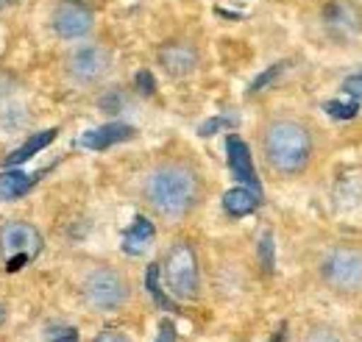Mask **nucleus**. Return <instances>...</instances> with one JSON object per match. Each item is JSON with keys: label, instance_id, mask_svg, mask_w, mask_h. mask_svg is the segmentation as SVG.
<instances>
[{"label": "nucleus", "instance_id": "obj_1", "mask_svg": "<svg viewBox=\"0 0 362 342\" xmlns=\"http://www.w3.org/2000/svg\"><path fill=\"white\" fill-rule=\"evenodd\" d=\"M145 201L165 220H179L201 198V184L192 167L181 162H168L148 172L145 178Z\"/></svg>", "mask_w": 362, "mask_h": 342}, {"label": "nucleus", "instance_id": "obj_2", "mask_svg": "<svg viewBox=\"0 0 362 342\" xmlns=\"http://www.w3.org/2000/svg\"><path fill=\"white\" fill-rule=\"evenodd\" d=\"M262 151L276 172L296 175L310 165L313 136L298 120H273L262 134Z\"/></svg>", "mask_w": 362, "mask_h": 342}, {"label": "nucleus", "instance_id": "obj_3", "mask_svg": "<svg viewBox=\"0 0 362 342\" xmlns=\"http://www.w3.org/2000/svg\"><path fill=\"white\" fill-rule=\"evenodd\" d=\"M162 273H165V287L173 298L189 300L198 295V259H195L192 245L187 242L173 245L165 259Z\"/></svg>", "mask_w": 362, "mask_h": 342}, {"label": "nucleus", "instance_id": "obj_4", "mask_svg": "<svg viewBox=\"0 0 362 342\" xmlns=\"http://www.w3.org/2000/svg\"><path fill=\"white\" fill-rule=\"evenodd\" d=\"M84 295H87V300L95 309L115 312L129 298V284H126V278L117 270L98 267V270H92L90 276H87V281H84Z\"/></svg>", "mask_w": 362, "mask_h": 342}, {"label": "nucleus", "instance_id": "obj_5", "mask_svg": "<svg viewBox=\"0 0 362 342\" xmlns=\"http://www.w3.org/2000/svg\"><path fill=\"white\" fill-rule=\"evenodd\" d=\"M323 281L337 293H360L362 290V256L357 251L337 248L320 264Z\"/></svg>", "mask_w": 362, "mask_h": 342}, {"label": "nucleus", "instance_id": "obj_6", "mask_svg": "<svg viewBox=\"0 0 362 342\" xmlns=\"http://www.w3.org/2000/svg\"><path fill=\"white\" fill-rule=\"evenodd\" d=\"M0 251H3L6 259L25 256L31 261L34 256H40V251H42V237L28 223H6L0 228Z\"/></svg>", "mask_w": 362, "mask_h": 342}, {"label": "nucleus", "instance_id": "obj_7", "mask_svg": "<svg viewBox=\"0 0 362 342\" xmlns=\"http://www.w3.org/2000/svg\"><path fill=\"white\" fill-rule=\"evenodd\" d=\"M53 28L64 40H78L92 28V11L84 3L64 0V3H59L56 14H53Z\"/></svg>", "mask_w": 362, "mask_h": 342}, {"label": "nucleus", "instance_id": "obj_8", "mask_svg": "<svg viewBox=\"0 0 362 342\" xmlns=\"http://www.w3.org/2000/svg\"><path fill=\"white\" fill-rule=\"evenodd\" d=\"M67 70L76 81L81 84H90V81H98L106 70H109V53L98 45H87V47H78L70 61H67Z\"/></svg>", "mask_w": 362, "mask_h": 342}, {"label": "nucleus", "instance_id": "obj_9", "mask_svg": "<svg viewBox=\"0 0 362 342\" xmlns=\"http://www.w3.org/2000/svg\"><path fill=\"white\" fill-rule=\"evenodd\" d=\"M226 151H228V167L234 172V178L243 184V187H248L251 192H262V187H259V178H257V170H254V162H251V151H248V145L240 139V136H228L226 139Z\"/></svg>", "mask_w": 362, "mask_h": 342}, {"label": "nucleus", "instance_id": "obj_10", "mask_svg": "<svg viewBox=\"0 0 362 342\" xmlns=\"http://www.w3.org/2000/svg\"><path fill=\"white\" fill-rule=\"evenodd\" d=\"M159 64L170 73V76H187L195 70L198 64V53L184 42H173V45H165L159 50Z\"/></svg>", "mask_w": 362, "mask_h": 342}, {"label": "nucleus", "instance_id": "obj_11", "mask_svg": "<svg viewBox=\"0 0 362 342\" xmlns=\"http://www.w3.org/2000/svg\"><path fill=\"white\" fill-rule=\"evenodd\" d=\"M326 23H329L332 34H340V37H354V34H360L362 28L360 11L351 3H334V6H329L326 8Z\"/></svg>", "mask_w": 362, "mask_h": 342}, {"label": "nucleus", "instance_id": "obj_12", "mask_svg": "<svg viewBox=\"0 0 362 342\" xmlns=\"http://www.w3.org/2000/svg\"><path fill=\"white\" fill-rule=\"evenodd\" d=\"M134 136V129L126 126V123H109V126H100L95 131H87L81 136V145L90 148V151H106L109 145H117V142H126Z\"/></svg>", "mask_w": 362, "mask_h": 342}, {"label": "nucleus", "instance_id": "obj_13", "mask_svg": "<svg viewBox=\"0 0 362 342\" xmlns=\"http://www.w3.org/2000/svg\"><path fill=\"white\" fill-rule=\"evenodd\" d=\"M151 240H153V223L139 214L134 223H132V228L123 234V251H126L129 256H139V254L148 251Z\"/></svg>", "mask_w": 362, "mask_h": 342}, {"label": "nucleus", "instance_id": "obj_14", "mask_svg": "<svg viewBox=\"0 0 362 342\" xmlns=\"http://www.w3.org/2000/svg\"><path fill=\"white\" fill-rule=\"evenodd\" d=\"M37 178H40V175H28V172H20V170L0 172V201L23 198V195L37 184Z\"/></svg>", "mask_w": 362, "mask_h": 342}, {"label": "nucleus", "instance_id": "obj_15", "mask_svg": "<svg viewBox=\"0 0 362 342\" xmlns=\"http://www.w3.org/2000/svg\"><path fill=\"white\" fill-rule=\"evenodd\" d=\"M56 134H59L56 129H47V131H40V134H34V136H31L25 145H20V148H17L11 156H6V162H3V165H6V167H17V165L28 162L34 153H40L42 148H47V145L56 139Z\"/></svg>", "mask_w": 362, "mask_h": 342}, {"label": "nucleus", "instance_id": "obj_16", "mask_svg": "<svg viewBox=\"0 0 362 342\" xmlns=\"http://www.w3.org/2000/svg\"><path fill=\"white\" fill-rule=\"evenodd\" d=\"M259 206V195L251 192L248 187H237V189H228L223 195V209H226L231 217H245Z\"/></svg>", "mask_w": 362, "mask_h": 342}, {"label": "nucleus", "instance_id": "obj_17", "mask_svg": "<svg viewBox=\"0 0 362 342\" xmlns=\"http://www.w3.org/2000/svg\"><path fill=\"white\" fill-rule=\"evenodd\" d=\"M159 273H162V267H159V264H151V267H148V276H145V287H148V293L153 295V300H156L162 309H173V303L165 298V293L159 290Z\"/></svg>", "mask_w": 362, "mask_h": 342}, {"label": "nucleus", "instance_id": "obj_18", "mask_svg": "<svg viewBox=\"0 0 362 342\" xmlns=\"http://www.w3.org/2000/svg\"><path fill=\"white\" fill-rule=\"evenodd\" d=\"M326 112L334 117V120H354L357 117V100L354 103H340V100H332V103H326Z\"/></svg>", "mask_w": 362, "mask_h": 342}, {"label": "nucleus", "instance_id": "obj_19", "mask_svg": "<svg viewBox=\"0 0 362 342\" xmlns=\"http://www.w3.org/2000/svg\"><path fill=\"white\" fill-rule=\"evenodd\" d=\"M259 259H262V267L271 273L273 270V237L271 234H265L262 242H259Z\"/></svg>", "mask_w": 362, "mask_h": 342}, {"label": "nucleus", "instance_id": "obj_20", "mask_svg": "<svg viewBox=\"0 0 362 342\" xmlns=\"http://www.w3.org/2000/svg\"><path fill=\"white\" fill-rule=\"evenodd\" d=\"M50 342H76L78 340V331L76 329H67V326H59V329H50Z\"/></svg>", "mask_w": 362, "mask_h": 342}, {"label": "nucleus", "instance_id": "obj_21", "mask_svg": "<svg viewBox=\"0 0 362 342\" xmlns=\"http://www.w3.org/2000/svg\"><path fill=\"white\" fill-rule=\"evenodd\" d=\"M343 89H346L354 100H362V70L360 73H354V76H349V78L343 81Z\"/></svg>", "mask_w": 362, "mask_h": 342}, {"label": "nucleus", "instance_id": "obj_22", "mask_svg": "<svg viewBox=\"0 0 362 342\" xmlns=\"http://www.w3.org/2000/svg\"><path fill=\"white\" fill-rule=\"evenodd\" d=\"M281 67H284V64H273V67H271V70H268V73H262V76H259V78H257V81L251 84V92H259L262 86H268V84H271L273 78H276V76L281 73Z\"/></svg>", "mask_w": 362, "mask_h": 342}, {"label": "nucleus", "instance_id": "obj_23", "mask_svg": "<svg viewBox=\"0 0 362 342\" xmlns=\"http://www.w3.org/2000/svg\"><path fill=\"white\" fill-rule=\"evenodd\" d=\"M223 126H234V120L231 117H215V120H209V123L201 126V136H212L215 131L223 129Z\"/></svg>", "mask_w": 362, "mask_h": 342}, {"label": "nucleus", "instance_id": "obj_24", "mask_svg": "<svg viewBox=\"0 0 362 342\" xmlns=\"http://www.w3.org/2000/svg\"><path fill=\"white\" fill-rule=\"evenodd\" d=\"M153 76L148 73V70H142V73H136V89L142 92V95H153Z\"/></svg>", "mask_w": 362, "mask_h": 342}, {"label": "nucleus", "instance_id": "obj_25", "mask_svg": "<svg viewBox=\"0 0 362 342\" xmlns=\"http://www.w3.org/2000/svg\"><path fill=\"white\" fill-rule=\"evenodd\" d=\"M156 342H176V326L170 320H162L159 326V340Z\"/></svg>", "mask_w": 362, "mask_h": 342}, {"label": "nucleus", "instance_id": "obj_26", "mask_svg": "<svg viewBox=\"0 0 362 342\" xmlns=\"http://www.w3.org/2000/svg\"><path fill=\"white\" fill-rule=\"evenodd\" d=\"M92 342H129L123 334H117V331H103V334H98Z\"/></svg>", "mask_w": 362, "mask_h": 342}, {"label": "nucleus", "instance_id": "obj_27", "mask_svg": "<svg viewBox=\"0 0 362 342\" xmlns=\"http://www.w3.org/2000/svg\"><path fill=\"white\" fill-rule=\"evenodd\" d=\"M28 259L25 256H11V259H6V270L8 273H17V270H23V264H25Z\"/></svg>", "mask_w": 362, "mask_h": 342}, {"label": "nucleus", "instance_id": "obj_28", "mask_svg": "<svg viewBox=\"0 0 362 342\" xmlns=\"http://www.w3.org/2000/svg\"><path fill=\"white\" fill-rule=\"evenodd\" d=\"M3 320H6V309L0 306V323H3Z\"/></svg>", "mask_w": 362, "mask_h": 342}, {"label": "nucleus", "instance_id": "obj_29", "mask_svg": "<svg viewBox=\"0 0 362 342\" xmlns=\"http://www.w3.org/2000/svg\"><path fill=\"white\" fill-rule=\"evenodd\" d=\"M273 342H281V331H279V334H276V340H273Z\"/></svg>", "mask_w": 362, "mask_h": 342}]
</instances>
